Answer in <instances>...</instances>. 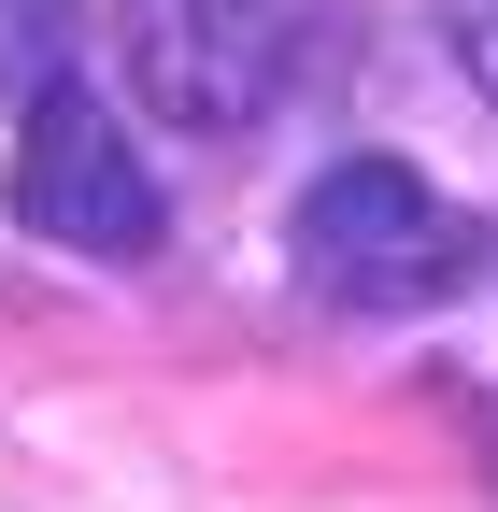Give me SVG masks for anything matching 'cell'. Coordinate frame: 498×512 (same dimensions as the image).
<instances>
[{"label": "cell", "mask_w": 498, "mask_h": 512, "mask_svg": "<svg viewBox=\"0 0 498 512\" xmlns=\"http://www.w3.org/2000/svg\"><path fill=\"white\" fill-rule=\"evenodd\" d=\"M299 285L356 328H399V313H442L456 285H484V214L442 200L413 157H328L285 214Z\"/></svg>", "instance_id": "6da1fadb"}, {"label": "cell", "mask_w": 498, "mask_h": 512, "mask_svg": "<svg viewBox=\"0 0 498 512\" xmlns=\"http://www.w3.org/2000/svg\"><path fill=\"white\" fill-rule=\"evenodd\" d=\"M15 214H29L57 256H100V271H129V256L171 242L129 114H114L100 86H72V72H57V86L29 100V128H15Z\"/></svg>", "instance_id": "3957f363"}, {"label": "cell", "mask_w": 498, "mask_h": 512, "mask_svg": "<svg viewBox=\"0 0 498 512\" xmlns=\"http://www.w3.org/2000/svg\"><path fill=\"white\" fill-rule=\"evenodd\" d=\"M484 470H498V427H484Z\"/></svg>", "instance_id": "8992f818"}, {"label": "cell", "mask_w": 498, "mask_h": 512, "mask_svg": "<svg viewBox=\"0 0 498 512\" xmlns=\"http://www.w3.org/2000/svg\"><path fill=\"white\" fill-rule=\"evenodd\" d=\"M456 72L498 100V0H456Z\"/></svg>", "instance_id": "5b68a950"}, {"label": "cell", "mask_w": 498, "mask_h": 512, "mask_svg": "<svg viewBox=\"0 0 498 512\" xmlns=\"http://www.w3.org/2000/svg\"><path fill=\"white\" fill-rule=\"evenodd\" d=\"M72 43H86V0H0V114L72 72Z\"/></svg>", "instance_id": "277c9868"}, {"label": "cell", "mask_w": 498, "mask_h": 512, "mask_svg": "<svg viewBox=\"0 0 498 512\" xmlns=\"http://www.w3.org/2000/svg\"><path fill=\"white\" fill-rule=\"evenodd\" d=\"M129 72H143V100L171 128L242 143V128H271L328 72V0H143L129 15Z\"/></svg>", "instance_id": "7a4b0ae2"}]
</instances>
